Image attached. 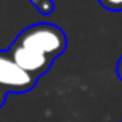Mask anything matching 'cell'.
I'll return each instance as SVG.
<instances>
[{
	"label": "cell",
	"mask_w": 122,
	"mask_h": 122,
	"mask_svg": "<svg viewBox=\"0 0 122 122\" xmlns=\"http://www.w3.org/2000/svg\"><path fill=\"white\" fill-rule=\"evenodd\" d=\"M15 44L34 49L42 55H45L47 59L54 60L59 55H62L64 50L67 49V37L64 30L59 29L57 25L44 22L30 25L25 30H22L15 39Z\"/></svg>",
	"instance_id": "cell-1"
},
{
	"label": "cell",
	"mask_w": 122,
	"mask_h": 122,
	"mask_svg": "<svg viewBox=\"0 0 122 122\" xmlns=\"http://www.w3.org/2000/svg\"><path fill=\"white\" fill-rule=\"evenodd\" d=\"M37 79L20 69L14 59L5 52H0V89L7 94H24L35 87Z\"/></svg>",
	"instance_id": "cell-2"
},
{
	"label": "cell",
	"mask_w": 122,
	"mask_h": 122,
	"mask_svg": "<svg viewBox=\"0 0 122 122\" xmlns=\"http://www.w3.org/2000/svg\"><path fill=\"white\" fill-rule=\"evenodd\" d=\"M7 54L14 59V62L24 69L27 74H30L32 77L39 79L40 75H44L54 60L47 59L45 55H42L40 52L34 50V49H29V47H24V45H19V44H12L10 49L7 50Z\"/></svg>",
	"instance_id": "cell-3"
},
{
	"label": "cell",
	"mask_w": 122,
	"mask_h": 122,
	"mask_svg": "<svg viewBox=\"0 0 122 122\" xmlns=\"http://www.w3.org/2000/svg\"><path fill=\"white\" fill-rule=\"evenodd\" d=\"M32 2V5L40 12V14H44V15H49V14H52L54 10H55V4L52 2V0H30Z\"/></svg>",
	"instance_id": "cell-4"
},
{
	"label": "cell",
	"mask_w": 122,
	"mask_h": 122,
	"mask_svg": "<svg viewBox=\"0 0 122 122\" xmlns=\"http://www.w3.org/2000/svg\"><path fill=\"white\" fill-rule=\"evenodd\" d=\"M99 4L110 12H122V0H99Z\"/></svg>",
	"instance_id": "cell-5"
},
{
	"label": "cell",
	"mask_w": 122,
	"mask_h": 122,
	"mask_svg": "<svg viewBox=\"0 0 122 122\" xmlns=\"http://www.w3.org/2000/svg\"><path fill=\"white\" fill-rule=\"evenodd\" d=\"M5 99H7V92L0 89V109H2V105L5 104Z\"/></svg>",
	"instance_id": "cell-6"
},
{
	"label": "cell",
	"mask_w": 122,
	"mask_h": 122,
	"mask_svg": "<svg viewBox=\"0 0 122 122\" xmlns=\"http://www.w3.org/2000/svg\"><path fill=\"white\" fill-rule=\"evenodd\" d=\"M117 75H119V79L122 80V57H120L119 62H117Z\"/></svg>",
	"instance_id": "cell-7"
}]
</instances>
